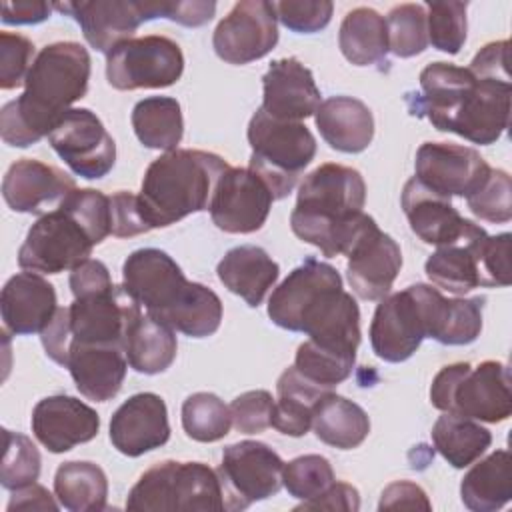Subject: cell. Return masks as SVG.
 Masks as SVG:
<instances>
[{"label":"cell","instance_id":"16","mask_svg":"<svg viewBox=\"0 0 512 512\" xmlns=\"http://www.w3.org/2000/svg\"><path fill=\"white\" fill-rule=\"evenodd\" d=\"M80 24L86 42L104 54L130 40L146 20L160 18L162 0H92L52 4Z\"/></svg>","mask_w":512,"mask_h":512},{"label":"cell","instance_id":"55","mask_svg":"<svg viewBox=\"0 0 512 512\" xmlns=\"http://www.w3.org/2000/svg\"><path fill=\"white\" fill-rule=\"evenodd\" d=\"M68 284H70L74 298L102 292V290H108L110 286H114L106 264L100 260H92V258L84 260L74 270H70Z\"/></svg>","mask_w":512,"mask_h":512},{"label":"cell","instance_id":"9","mask_svg":"<svg viewBox=\"0 0 512 512\" xmlns=\"http://www.w3.org/2000/svg\"><path fill=\"white\" fill-rule=\"evenodd\" d=\"M250 170L270 188L274 200L286 198L304 168L316 156V138L302 122L276 120L262 108L254 112L248 124Z\"/></svg>","mask_w":512,"mask_h":512},{"label":"cell","instance_id":"47","mask_svg":"<svg viewBox=\"0 0 512 512\" xmlns=\"http://www.w3.org/2000/svg\"><path fill=\"white\" fill-rule=\"evenodd\" d=\"M68 212H72L82 226L90 232L96 244H100L108 234H112V212H110V196L102 194L94 188H82L70 192L60 204Z\"/></svg>","mask_w":512,"mask_h":512},{"label":"cell","instance_id":"7","mask_svg":"<svg viewBox=\"0 0 512 512\" xmlns=\"http://www.w3.org/2000/svg\"><path fill=\"white\" fill-rule=\"evenodd\" d=\"M444 296L432 284H410L408 288L386 294L374 310L370 324V344L384 362H404L432 338L440 320Z\"/></svg>","mask_w":512,"mask_h":512},{"label":"cell","instance_id":"5","mask_svg":"<svg viewBox=\"0 0 512 512\" xmlns=\"http://www.w3.org/2000/svg\"><path fill=\"white\" fill-rule=\"evenodd\" d=\"M228 168L222 156L190 148H176L152 160L138 194L140 212L150 230L210 210L216 184Z\"/></svg>","mask_w":512,"mask_h":512},{"label":"cell","instance_id":"59","mask_svg":"<svg viewBox=\"0 0 512 512\" xmlns=\"http://www.w3.org/2000/svg\"><path fill=\"white\" fill-rule=\"evenodd\" d=\"M358 508H360V494L354 486L346 482H334L318 498L296 506V510H344V512H356Z\"/></svg>","mask_w":512,"mask_h":512},{"label":"cell","instance_id":"30","mask_svg":"<svg viewBox=\"0 0 512 512\" xmlns=\"http://www.w3.org/2000/svg\"><path fill=\"white\" fill-rule=\"evenodd\" d=\"M216 274L224 288L240 296L248 306L256 308L262 304L268 290L274 288L280 276V266L264 248L244 244L224 254L218 262Z\"/></svg>","mask_w":512,"mask_h":512},{"label":"cell","instance_id":"20","mask_svg":"<svg viewBox=\"0 0 512 512\" xmlns=\"http://www.w3.org/2000/svg\"><path fill=\"white\" fill-rule=\"evenodd\" d=\"M76 190L72 176L34 158L16 160L2 180V196L10 210L20 214H46L56 210Z\"/></svg>","mask_w":512,"mask_h":512},{"label":"cell","instance_id":"43","mask_svg":"<svg viewBox=\"0 0 512 512\" xmlns=\"http://www.w3.org/2000/svg\"><path fill=\"white\" fill-rule=\"evenodd\" d=\"M40 452L36 444L20 434L4 428V456L0 466V482L6 490H20L30 486L40 476Z\"/></svg>","mask_w":512,"mask_h":512},{"label":"cell","instance_id":"50","mask_svg":"<svg viewBox=\"0 0 512 512\" xmlns=\"http://www.w3.org/2000/svg\"><path fill=\"white\" fill-rule=\"evenodd\" d=\"M34 58V44L26 36L0 32V88L12 90L24 84Z\"/></svg>","mask_w":512,"mask_h":512},{"label":"cell","instance_id":"51","mask_svg":"<svg viewBox=\"0 0 512 512\" xmlns=\"http://www.w3.org/2000/svg\"><path fill=\"white\" fill-rule=\"evenodd\" d=\"M274 398L268 390H248L230 404L232 426L242 434H258L272 426Z\"/></svg>","mask_w":512,"mask_h":512},{"label":"cell","instance_id":"40","mask_svg":"<svg viewBox=\"0 0 512 512\" xmlns=\"http://www.w3.org/2000/svg\"><path fill=\"white\" fill-rule=\"evenodd\" d=\"M232 426L230 406L212 392H194L182 404V428L196 442L222 440Z\"/></svg>","mask_w":512,"mask_h":512},{"label":"cell","instance_id":"58","mask_svg":"<svg viewBox=\"0 0 512 512\" xmlns=\"http://www.w3.org/2000/svg\"><path fill=\"white\" fill-rule=\"evenodd\" d=\"M378 508L380 510H398V508L430 510L432 504H430L426 492L418 484L408 482V480H398L384 488Z\"/></svg>","mask_w":512,"mask_h":512},{"label":"cell","instance_id":"15","mask_svg":"<svg viewBox=\"0 0 512 512\" xmlns=\"http://www.w3.org/2000/svg\"><path fill=\"white\" fill-rule=\"evenodd\" d=\"M278 42V20L272 2L240 0L218 22L212 46L228 64H248L264 58Z\"/></svg>","mask_w":512,"mask_h":512},{"label":"cell","instance_id":"45","mask_svg":"<svg viewBox=\"0 0 512 512\" xmlns=\"http://www.w3.org/2000/svg\"><path fill=\"white\" fill-rule=\"evenodd\" d=\"M426 24H428V44L446 54H458L466 42V2L444 0L426 4Z\"/></svg>","mask_w":512,"mask_h":512},{"label":"cell","instance_id":"26","mask_svg":"<svg viewBox=\"0 0 512 512\" xmlns=\"http://www.w3.org/2000/svg\"><path fill=\"white\" fill-rule=\"evenodd\" d=\"M56 310L54 286L34 272H18L8 278L2 288V322L4 328L16 336L40 334L50 324Z\"/></svg>","mask_w":512,"mask_h":512},{"label":"cell","instance_id":"33","mask_svg":"<svg viewBox=\"0 0 512 512\" xmlns=\"http://www.w3.org/2000/svg\"><path fill=\"white\" fill-rule=\"evenodd\" d=\"M312 428L324 444L340 450H352L366 440L370 432V418L356 402L336 392H328L314 406Z\"/></svg>","mask_w":512,"mask_h":512},{"label":"cell","instance_id":"1","mask_svg":"<svg viewBox=\"0 0 512 512\" xmlns=\"http://www.w3.org/2000/svg\"><path fill=\"white\" fill-rule=\"evenodd\" d=\"M510 82L476 78L468 68L432 62L420 72V94H408L410 112L440 132L488 146L510 124Z\"/></svg>","mask_w":512,"mask_h":512},{"label":"cell","instance_id":"29","mask_svg":"<svg viewBox=\"0 0 512 512\" xmlns=\"http://www.w3.org/2000/svg\"><path fill=\"white\" fill-rule=\"evenodd\" d=\"M314 122L326 144L338 152H364L374 138L370 108L352 96H332L320 102Z\"/></svg>","mask_w":512,"mask_h":512},{"label":"cell","instance_id":"10","mask_svg":"<svg viewBox=\"0 0 512 512\" xmlns=\"http://www.w3.org/2000/svg\"><path fill=\"white\" fill-rule=\"evenodd\" d=\"M94 246L96 242L82 222L58 206L32 224L18 250V266L28 272L60 274L88 260Z\"/></svg>","mask_w":512,"mask_h":512},{"label":"cell","instance_id":"28","mask_svg":"<svg viewBox=\"0 0 512 512\" xmlns=\"http://www.w3.org/2000/svg\"><path fill=\"white\" fill-rule=\"evenodd\" d=\"M400 204L408 218L410 230L424 244H450L462 236L470 224V220L462 218L460 212L452 206L450 198L428 190L414 176L404 184Z\"/></svg>","mask_w":512,"mask_h":512},{"label":"cell","instance_id":"24","mask_svg":"<svg viewBox=\"0 0 512 512\" xmlns=\"http://www.w3.org/2000/svg\"><path fill=\"white\" fill-rule=\"evenodd\" d=\"M488 234L482 226L470 224L464 234L454 242L436 246L424 264V272L428 280L450 294H466L478 286H486L484 278V248Z\"/></svg>","mask_w":512,"mask_h":512},{"label":"cell","instance_id":"18","mask_svg":"<svg viewBox=\"0 0 512 512\" xmlns=\"http://www.w3.org/2000/svg\"><path fill=\"white\" fill-rule=\"evenodd\" d=\"M274 196L250 168H228L214 190L210 216L228 234H252L266 224Z\"/></svg>","mask_w":512,"mask_h":512},{"label":"cell","instance_id":"48","mask_svg":"<svg viewBox=\"0 0 512 512\" xmlns=\"http://www.w3.org/2000/svg\"><path fill=\"white\" fill-rule=\"evenodd\" d=\"M482 308L484 296L450 298L446 324L438 342L446 346L472 344L482 330Z\"/></svg>","mask_w":512,"mask_h":512},{"label":"cell","instance_id":"37","mask_svg":"<svg viewBox=\"0 0 512 512\" xmlns=\"http://www.w3.org/2000/svg\"><path fill=\"white\" fill-rule=\"evenodd\" d=\"M432 442L450 466L466 468L490 448L492 434L472 418L444 412L432 426Z\"/></svg>","mask_w":512,"mask_h":512},{"label":"cell","instance_id":"61","mask_svg":"<svg viewBox=\"0 0 512 512\" xmlns=\"http://www.w3.org/2000/svg\"><path fill=\"white\" fill-rule=\"evenodd\" d=\"M14 510H58V504L44 486L34 482L30 486L14 490L8 502V512Z\"/></svg>","mask_w":512,"mask_h":512},{"label":"cell","instance_id":"57","mask_svg":"<svg viewBox=\"0 0 512 512\" xmlns=\"http://www.w3.org/2000/svg\"><path fill=\"white\" fill-rule=\"evenodd\" d=\"M42 346L56 364L66 366L70 352V330H68V312L66 308H58L50 324L40 332Z\"/></svg>","mask_w":512,"mask_h":512},{"label":"cell","instance_id":"13","mask_svg":"<svg viewBox=\"0 0 512 512\" xmlns=\"http://www.w3.org/2000/svg\"><path fill=\"white\" fill-rule=\"evenodd\" d=\"M142 306L122 284L74 298L66 308L70 344H110L126 348L128 332L142 316Z\"/></svg>","mask_w":512,"mask_h":512},{"label":"cell","instance_id":"2","mask_svg":"<svg viewBox=\"0 0 512 512\" xmlns=\"http://www.w3.org/2000/svg\"><path fill=\"white\" fill-rule=\"evenodd\" d=\"M270 320L290 332H304L318 346L356 356L360 310L342 288L338 270L316 258L296 266L268 300Z\"/></svg>","mask_w":512,"mask_h":512},{"label":"cell","instance_id":"23","mask_svg":"<svg viewBox=\"0 0 512 512\" xmlns=\"http://www.w3.org/2000/svg\"><path fill=\"white\" fill-rule=\"evenodd\" d=\"M170 438L166 402L154 392H140L118 406L110 420L112 446L130 458L164 446Z\"/></svg>","mask_w":512,"mask_h":512},{"label":"cell","instance_id":"35","mask_svg":"<svg viewBox=\"0 0 512 512\" xmlns=\"http://www.w3.org/2000/svg\"><path fill=\"white\" fill-rule=\"evenodd\" d=\"M54 494L70 512H100L106 510L108 478L94 462H64L54 474Z\"/></svg>","mask_w":512,"mask_h":512},{"label":"cell","instance_id":"19","mask_svg":"<svg viewBox=\"0 0 512 512\" xmlns=\"http://www.w3.org/2000/svg\"><path fill=\"white\" fill-rule=\"evenodd\" d=\"M414 168L420 184L446 198H468L490 174L480 152L452 142H424L416 152Z\"/></svg>","mask_w":512,"mask_h":512},{"label":"cell","instance_id":"22","mask_svg":"<svg viewBox=\"0 0 512 512\" xmlns=\"http://www.w3.org/2000/svg\"><path fill=\"white\" fill-rule=\"evenodd\" d=\"M32 432L52 454H62L78 444L90 442L100 430L94 408L68 394L42 398L32 410Z\"/></svg>","mask_w":512,"mask_h":512},{"label":"cell","instance_id":"53","mask_svg":"<svg viewBox=\"0 0 512 512\" xmlns=\"http://www.w3.org/2000/svg\"><path fill=\"white\" fill-rule=\"evenodd\" d=\"M510 242L512 234L502 232L498 236H488L486 248H484V278H486V288L492 286H508L512 276H510Z\"/></svg>","mask_w":512,"mask_h":512},{"label":"cell","instance_id":"34","mask_svg":"<svg viewBox=\"0 0 512 512\" xmlns=\"http://www.w3.org/2000/svg\"><path fill=\"white\" fill-rule=\"evenodd\" d=\"M338 46L344 58L354 66L386 62V54L390 52L386 18L368 6L350 10L340 24Z\"/></svg>","mask_w":512,"mask_h":512},{"label":"cell","instance_id":"41","mask_svg":"<svg viewBox=\"0 0 512 512\" xmlns=\"http://www.w3.org/2000/svg\"><path fill=\"white\" fill-rule=\"evenodd\" d=\"M354 362H356V356L352 354L336 352V350L318 346L312 340H306L296 350L294 368L310 382L332 392L340 382H344L352 374Z\"/></svg>","mask_w":512,"mask_h":512},{"label":"cell","instance_id":"8","mask_svg":"<svg viewBox=\"0 0 512 512\" xmlns=\"http://www.w3.org/2000/svg\"><path fill=\"white\" fill-rule=\"evenodd\" d=\"M126 508L144 512L224 510L218 470L204 462H158L132 486Z\"/></svg>","mask_w":512,"mask_h":512},{"label":"cell","instance_id":"52","mask_svg":"<svg viewBox=\"0 0 512 512\" xmlns=\"http://www.w3.org/2000/svg\"><path fill=\"white\" fill-rule=\"evenodd\" d=\"M110 212H112V236L116 238H130L138 234L150 232V226L146 224L138 196L126 190H120L110 196Z\"/></svg>","mask_w":512,"mask_h":512},{"label":"cell","instance_id":"44","mask_svg":"<svg viewBox=\"0 0 512 512\" xmlns=\"http://www.w3.org/2000/svg\"><path fill=\"white\" fill-rule=\"evenodd\" d=\"M336 482L332 464L320 454H304L288 464L282 470V486L292 498L302 502L314 500L324 494Z\"/></svg>","mask_w":512,"mask_h":512},{"label":"cell","instance_id":"54","mask_svg":"<svg viewBox=\"0 0 512 512\" xmlns=\"http://www.w3.org/2000/svg\"><path fill=\"white\" fill-rule=\"evenodd\" d=\"M508 40L490 42L472 58L468 70L476 78L484 80H496V82H510L508 74Z\"/></svg>","mask_w":512,"mask_h":512},{"label":"cell","instance_id":"60","mask_svg":"<svg viewBox=\"0 0 512 512\" xmlns=\"http://www.w3.org/2000/svg\"><path fill=\"white\" fill-rule=\"evenodd\" d=\"M52 8H54L52 4L42 0L2 2V22L4 24H38L50 16Z\"/></svg>","mask_w":512,"mask_h":512},{"label":"cell","instance_id":"38","mask_svg":"<svg viewBox=\"0 0 512 512\" xmlns=\"http://www.w3.org/2000/svg\"><path fill=\"white\" fill-rule=\"evenodd\" d=\"M132 128L136 138L152 150H176L184 134L182 108L176 98L150 96L132 110Z\"/></svg>","mask_w":512,"mask_h":512},{"label":"cell","instance_id":"36","mask_svg":"<svg viewBox=\"0 0 512 512\" xmlns=\"http://www.w3.org/2000/svg\"><path fill=\"white\" fill-rule=\"evenodd\" d=\"M178 342L174 328L152 318L150 314H142L126 340V360L130 368L140 374H160L172 366L176 358Z\"/></svg>","mask_w":512,"mask_h":512},{"label":"cell","instance_id":"17","mask_svg":"<svg viewBox=\"0 0 512 512\" xmlns=\"http://www.w3.org/2000/svg\"><path fill=\"white\" fill-rule=\"evenodd\" d=\"M122 286L156 320H162L190 286L180 266L160 248L134 250L122 266Z\"/></svg>","mask_w":512,"mask_h":512},{"label":"cell","instance_id":"14","mask_svg":"<svg viewBox=\"0 0 512 512\" xmlns=\"http://www.w3.org/2000/svg\"><path fill=\"white\" fill-rule=\"evenodd\" d=\"M54 152L80 178H104L116 162L114 138L88 108H72L48 136Z\"/></svg>","mask_w":512,"mask_h":512},{"label":"cell","instance_id":"6","mask_svg":"<svg viewBox=\"0 0 512 512\" xmlns=\"http://www.w3.org/2000/svg\"><path fill=\"white\" fill-rule=\"evenodd\" d=\"M430 402L442 412L476 422H504L512 414L510 368L498 360H484L478 366L448 364L432 380Z\"/></svg>","mask_w":512,"mask_h":512},{"label":"cell","instance_id":"12","mask_svg":"<svg viewBox=\"0 0 512 512\" xmlns=\"http://www.w3.org/2000/svg\"><path fill=\"white\" fill-rule=\"evenodd\" d=\"M184 54L168 36H142L118 44L106 58V78L116 90L166 88L180 80Z\"/></svg>","mask_w":512,"mask_h":512},{"label":"cell","instance_id":"27","mask_svg":"<svg viewBox=\"0 0 512 512\" xmlns=\"http://www.w3.org/2000/svg\"><path fill=\"white\" fill-rule=\"evenodd\" d=\"M66 368L82 396L94 402L112 400L126 378L128 360L120 346L70 344Z\"/></svg>","mask_w":512,"mask_h":512},{"label":"cell","instance_id":"3","mask_svg":"<svg viewBox=\"0 0 512 512\" xmlns=\"http://www.w3.org/2000/svg\"><path fill=\"white\" fill-rule=\"evenodd\" d=\"M90 54L78 42L44 46L24 80V92L2 106L0 136L6 144L26 148L50 136L70 106L86 96Z\"/></svg>","mask_w":512,"mask_h":512},{"label":"cell","instance_id":"25","mask_svg":"<svg viewBox=\"0 0 512 512\" xmlns=\"http://www.w3.org/2000/svg\"><path fill=\"white\" fill-rule=\"evenodd\" d=\"M262 110L288 122L314 116L320 106V90L314 74L298 58L274 60L262 78Z\"/></svg>","mask_w":512,"mask_h":512},{"label":"cell","instance_id":"31","mask_svg":"<svg viewBox=\"0 0 512 512\" xmlns=\"http://www.w3.org/2000/svg\"><path fill=\"white\" fill-rule=\"evenodd\" d=\"M278 400H274L272 428L286 436H304L312 428V414L318 400L330 390L304 378L294 366L286 368L276 382ZM334 392V390H332Z\"/></svg>","mask_w":512,"mask_h":512},{"label":"cell","instance_id":"49","mask_svg":"<svg viewBox=\"0 0 512 512\" xmlns=\"http://www.w3.org/2000/svg\"><path fill=\"white\" fill-rule=\"evenodd\" d=\"M276 20L300 34L320 32L330 24L334 4L328 0H282L272 2Z\"/></svg>","mask_w":512,"mask_h":512},{"label":"cell","instance_id":"39","mask_svg":"<svg viewBox=\"0 0 512 512\" xmlns=\"http://www.w3.org/2000/svg\"><path fill=\"white\" fill-rule=\"evenodd\" d=\"M160 322L190 338H206L220 328L222 302L208 286L190 282L184 296Z\"/></svg>","mask_w":512,"mask_h":512},{"label":"cell","instance_id":"21","mask_svg":"<svg viewBox=\"0 0 512 512\" xmlns=\"http://www.w3.org/2000/svg\"><path fill=\"white\" fill-rule=\"evenodd\" d=\"M346 256L350 288L362 300H382L402 268L400 246L376 222L354 242Z\"/></svg>","mask_w":512,"mask_h":512},{"label":"cell","instance_id":"32","mask_svg":"<svg viewBox=\"0 0 512 512\" xmlns=\"http://www.w3.org/2000/svg\"><path fill=\"white\" fill-rule=\"evenodd\" d=\"M508 450H496L476 462L460 482V496L472 512L500 510L512 498V472Z\"/></svg>","mask_w":512,"mask_h":512},{"label":"cell","instance_id":"11","mask_svg":"<svg viewBox=\"0 0 512 512\" xmlns=\"http://www.w3.org/2000/svg\"><path fill=\"white\" fill-rule=\"evenodd\" d=\"M282 470V458L264 442L242 440L226 446L218 468L224 510H246L250 504L278 494Z\"/></svg>","mask_w":512,"mask_h":512},{"label":"cell","instance_id":"42","mask_svg":"<svg viewBox=\"0 0 512 512\" xmlns=\"http://www.w3.org/2000/svg\"><path fill=\"white\" fill-rule=\"evenodd\" d=\"M388 50L398 58L422 54L428 46L426 8L422 4H398L386 16Z\"/></svg>","mask_w":512,"mask_h":512},{"label":"cell","instance_id":"4","mask_svg":"<svg viewBox=\"0 0 512 512\" xmlns=\"http://www.w3.org/2000/svg\"><path fill=\"white\" fill-rule=\"evenodd\" d=\"M366 184L356 168L322 164L304 176L290 214L292 232L324 256L348 254L354 242L376 222L362 208Z\"/></svg>","mask_w":512,"mask_h":512},{"label":"cell","instance_id":"46","mask_svg":"<svg viewBox=\"0 0 512 512\" xmlns=\"http://www.w3.org/2000/svg\"><path fill=\"white\" fill-rule=\"evenodd\" d=\"M474 216L494 224H506L512 218V180L506 170L490 168L486 180L466 198Z\"/></svg>","mask_w":512,"mask_h":512},{"label":"cell","instance_id":"56","mask_svg":"<svg viewBox=\"0 0 512 512\" xmlns=\"http://www.w3.org/2000/svg\"><path fill=\"white\" fill-rule=\"evenodd\" d=\"M214 12H216V2H200V0H192V2L162 0V6H160V18H168L172 22H178L190 28L210 22Z\"/></svg>","mask_w":512,"mask_h":512}]
</instances>
